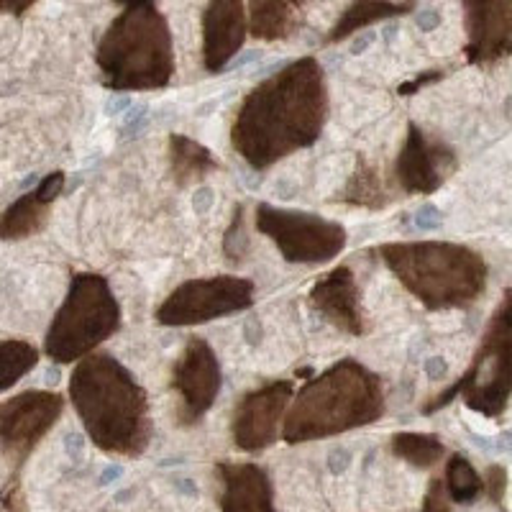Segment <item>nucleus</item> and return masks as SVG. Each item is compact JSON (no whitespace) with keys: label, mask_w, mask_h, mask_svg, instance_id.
<instances>
[{"label":"nucleus","mask_w":512,"mask_h":512,"mask_svg":"<svg viewBox=\"0 0 512 512\" xmlns=\"http://www.w3.org/2000/svg\"><path fill=\"white\" fill-rule=\"evenodd\" d=\"M331 98L326 72L315 57H300L246 93L231 123V146L251 169L264 172L300 149H310L326 128Z\"/></svg>","instance_id":"obj_1"},{"label":"nucleus","mask_w":512,"mask_h":512,"mask_svg":"<svg viewBox=\"0 0 512 512\" xmlns=\"http://www.w3.org/2000/svg\"><path fill=\"white\" fill-rule=\"evenodd\" d=\"M70 400L90 443L103 454L136 459L152 441L149 397L116 356L93 351L77 361Z\"/></svg>","instance_id":"obj_2"},{"label":"nucleus","mask_w":512,"mask_h":512,"mask_svg":"<svg viewBox=\"0 0 512 512\" xmlns=\"http://www.w3.org/2000/svg\"><path fill=\"white\" fill-rule=\"evenodd\" d=\"M384 408L379 374L356 359H341L297 390L282 425V441L297 446L367 428L382 418Z\"/></svg>","instance_id":"obj_3"},{"label":"nucleus","mask_w":512,"mask_h":512,"mask_svg":"<svg viewBox=\"0 0 512 512\" xmlns=\"http://www.w3.org/2000/svg\"><path fill=\"white\" fill-rule=\"evenodd\" d=\"M377 256L423 308L466 310L487 290L484 256L454 241H392Z\"/></svg>","instance_id":"obj_4"},{"label":"nucleus","mask_w":512,"mask_h":512,"mask_svg":"<svg viewBox=\"0 0 512 512\" xmlns=\"http://www.w3.org/2000/svg\"><path fill=\"white\" fill-rule=\"evenodd\" d=\"M103 85L113 93L167 88L175 77V44L157 3H128L95 47Z\"/></svg>","instance_id":"obj_5"},{"label":"nucleus","mask_w":512,"mask_h":512,"mask_svg":"<svg viewBox=\"0 0 512 512\" xmlns=\"http://www.w3.org/2000/svg\"><path fill=\"white\" fill-rule=\"evenodd\" d=\"M454 400L489 420L505 415L512 400V287H507L489 318L472 364L451 387L423 402L420 413L433 415Z\"/></svg>","instance_id":"obj_6"},{"label":"nucleus","mask_w":512,"mask_h":512,"mask_svg":"<svg viewBox=\"0 0 512 512\" xmlns=\"http://www.w3.org/2000/svg\"><path fill=\"white\" fill-rule=\"evenodd\" d=\"M121 328V305L98 272L72 274L67 295L44 338V354L57 364H77Z\"/></svg>","instance_id":"obj_7"},{"label":"nucleus","mask_w":512,"mask_h":512,"mask_svg":"<svg viewBox=\"0 0 512 512\" xmlns=\"http://www.w3.org/2000/svg\"><path fill=\"white\" fill-rule=\"evenodd\" d=\"M256 231L267 236L282 259L290 264H326L336 259L349 244V233L341 223L315 216L308 210L256 205Z\"/></svg>","instance_id":"obj_8"},{"label":"nucleus","mask_w":512,"mask_h":512,"mask_svg":"<svg viewBox=\"0 0 512 512\" xmlns=\"http://www.w3.org/2000/svg\"><path fill=\"white\" fill-rule=\"evenodd\" d=\"M254 305V282L236 274L187 280L169 292L154 313L159 326L190 328L241 313Z\"/></svg>","instance_id":"obj_9"},{"label":"nucleus","mask_w":512,"mask_h":512,"mask_svg":"<svg viewBox=\"0 0 512 512\" xmlns=\"http://www.w3.org/2000/svg\"><path fill=\"white\" fill-rule=\"evenodd\" d=\"M223 372L218 354L205 338L192 336L177 356L169 390L175 392V420L182 428H192L208 415L221 395Z\"/></svg>","instance_id":"obj_10"},{"label":"nucleus","mask_w":512,"mask_h":512,"mask_svg":"<svg viewBox=\"0 0 512 512\" xmlns=\"http://www.w3.org/2000/svg\"><path fill=\"white\" fill-rule=\"evenodd\" d=\"M64 413V397L49 390H26L8 397L0 408L3 456L21 466L36 451Z\"/></svg>","instance_id":"obj_11"},{"label":"nucleus","mask_w":512,"mask_h":512,"mask_svg":"<svg viewBox=\"0 0 512 512\" xmlns=\"http://www.w3.org/2000/svg\"><path fill=\"white\" fill-rule=\"evenodd\" d=\"M459 169V157L438 136H431L418 123H408V134L392 164V185L402 195L428 198L441 190Z\"/></svg>","instance_id":"obj_12"},{"label":"nucleus","mask_w":512,"mask_h":512,"mask_svg":"<svg viewBox=\"0 0 512 512\" xmlns=\"http://www.w3.org/2000/svg\"><path fill=\"white\" fill-rule=\"evenodd\" d=\"M295 400V384L290 379L267 382L249 390L233 408L231 438L244 454H259L282 436L287 410Z\"/></svg>","instance_id":"obj_13"},{"label":"nucleus","mask_w":512,"mask_h":512,"mask_svg":"<svg viewBox=\"0 0 512 512\" xmlns=\"http://www.w3.org/2000/svg\"><path fill=\"white\" fill-rule=\"evenodd\" d=\"M464 57L474 67H492L512 57V0H461Z\"/></svg>","instance_id":"obj_14"},{"label":"nucleus","mask_w":512,"mask_h":512,"mask_svg":"<svg viewBox=\"0 0 512 512\" xmlns=\"http://www.w3.org/2000/svg\"><path fill=\"white\" fill-rule=\"evenodd\" d=\"M308 300L313 310H318L333 328L346 336L361 338L369 333V318L361 305L359 282L346 264H338L331 272L323 274L310 287Z\"/></svg>","instance_id":"obj_15"},{"label":"nucleus","mask_w":512,"mask_h":512,"mask_svg":"<svg viewBox=\"0 0 512 512\" xmlns=\"http://www.w3.org/2000/svg\"><path fill=\"white\" fill-rule=\"evenodd\" d=\"M249 36L246 0H208L203 11V67L221 72Z\"/></svg>","instance_id":"obj_16"},{"label":"nucleus","mask_w":512,"mask_h":512,"mask_svg":"<svg viewBox=\"0 0 512 512\" xmlns=\"http://www.w3.org/2000/svg\"><path fill=\"white\" fill-rule=\"evenodd\" d=\"M67 185V175L62 169L47 175L36 185V190L24 192L21 198L13 200L0 218V239L3 241H24L39 236L52 218V205L62 195Z\"/></svg>","instance_id":"obj_17"},{"label":"nucleus","mask_w":512,"mask_h":512,"mask_svg":"<svg viewBox=\"0 0 512 512\" xmlns=\"http://www.w3.org/2000/svg\"><path fill=\"white\" fill-rule=\"evenodd\" d=\"M221 512H274V492L267 472L249 461H218Z\"/></svg>","instance_id":"obj_18"},{"label":"nucleus","mask_w":512,"mask_h":512,"mask_svg":"<svg viewBox=\"0 0 512 512\" xmlns=\"http://www.w3.org/2000/svg\"><path fill=\"white\" fill-rule=\"evenodd\" d=\"M308 0H246L249 34L256 41H285L300 29Z\"/></svg>","instance_id":"obj_19"},{"label":"nucleus","mask_w":512,"mask_h":512,"mask_svg":"<svg viewBox=\"0 0 512 512\" xmlns=\"http://www.w3.org/2000/svg\"><path fill=\"white\" fill-rule=\"evenodd\" d=\"M167 159H169V177L177 187H190L200 185L205 177L221 169L208 146L200 141L190 139L185 134H169L167 139Z\"/></svg>","instance_id":"obj_20"},{"label":"nucleus","mask_w":512,"mask_h":512,"mask_svg":"<svg viewBox=\"0 0 512 512\" xmlns=\"http://www.w3.org/2000/svg\"><path fill=\"white\" fill-rule=\"evenodd\" d=\"M395 190L387 182V177L379 172L377 164L369 162L367 157L356 159V167L351 177L346 180L344 190L338 192L333 203L349 205V208L361 210H382L390 203H395Z\"/></svg>","instance_id":"obj_21"},{"label":"nucleus","mask_w":512,"mask_h":512,"mask_svg":"<svg viewBox=\"0 0 512 512\" xmlns=\"http://www.w3.org/2000/svg\"><path fill=\"white\" fill-rule=\"evenodd\" d=\"M415 8V0H351L344 13L336 18V24L326 34V44H338L349 36L369 29V26L387 21V18L405 16Z\"/></svg>","instance_id":"obj_22"},{"label":"nucleus","mask_w":512,"mask_h":512,"mask_svg":"<svg viewBox=\"0 0 512 512\" xmlns=\"http://www.w3.org/2000/svg\"><path fill=\"white\" fill-rule=\"evenodd\" d=\"M390 446L397 459L415 466V469H433L446 454V446L436 433H395Z\"/></svg>","instance_id":"obj_23"},{"label":"nucleus","mask_w":512,"mask_h":512,"mask_svg":"<svg viewBox=\"0 0 512 512\" xmlns=\"http://www.w3.org/2000/svg\"><path fill=\"white\" fill-rule=\"evenodd\" d=\"M443 484H446L451 502H459V505H472L484 492V479L479 477L472 461L466 459L464 454H454L446 461Z\"/></svg>","instance_id":"obj_24"},{"label":"nucleus","mask_w":512,"mask_h":512,"mask_svg":"<svg viewBox=\"0 0 512 512\" xmlns=\"http://www.w3.org/2000/svg\"><path fill=\"white\" fill-rule=\"evenodd\" d=\"M39 364V349L24 338H3L0 344V390L8 392Z\"/></svg>","instance_id":"obj_25"},{"label":"nucleus","mask_w":512,"mask_h":512,"mask_svg":"<svg viewBox=\"0 0 512 512\" xmlns=\"http://www.w3.org/2000/svg\"><path fill=\"white\" fill-rule=\"evenodd\" d=\"M505 489H507V469L500 464L487 466L484 472V495L495 505L502 507V500H505Z\"/></svg>","instance_id":"obj_26"},{"label":"nucleus","mask_w":512,"mask_h":512,"mask_svg":"<svg viewBox=\"0 0 512 512\" xmlns=\"http://www.w3.org/2000/svg\"><path fill=\"white\" fill-rule=\"evenodd\" d=\"M420 512H451V497H448L443 477L431 479L428 492H425L423 497V507H420Z\"/></svg>","instance_id":"obj_27"},{"label":"nucleus","mask_w":512,"mask_h":512,"mask_svg":"<svg viewBox=\"0 0 512 512\" xmlns=\"http://www.w3.org/2000/svg\"><path fill=\"white\" fill-rule=\"evenodd\" d=\"M241 226H244V208L236 205L233 208V218H231V226L226 231V239H223V249H226V256L231 262H236L241 256L239 249V241H244V233H241Z\"/></svg>","instance_id":"obj_28"},{"label":"nucleus","mask_w":512,"mask_h":512,"mask_svg":"<svg viewBox=\"0 0 512 512\" xmlns=\"http://www.w3.org/2000/svg\"><path fill=\"white\" fill-rule=\"evenodd\" d=\"M3 512H29L18 472H13L11 477L6 479V487H3Z\"/></svg>","instance_id":"obj_29"},{"label":"nucleus","mask_w":512,"mask_h":512,"mask_svg":"<svg viewBox=\"0 0 512 512\" xmlns=\"http://www.w3.org/2000/svg\"><path fill=\"white\" fill-rule=\"evenodd\" d=\"M443 75H446V72H443V70L420 72V75H415L410 82H402L400 88H397V95H415V93H420V90L428 88V85H433V82L443 80Z\"/></svg>","instance_id":"obj_30"},{"label":"nucleus","mask_w":512,"mask_h":512,"mask_svg":"<svg viewBox=\"0 0 512 512\" xmlns=\"http://www.w3.org/2000/svg\"><path fill=\"white\" fill-rule=\"evenodd\" d=\"M36 3H39V0H0V11L6 13V16L24 18Z\"/></svg>","instance_id":"obj_31"},{"label":"nucleus","mask_w":512,"mask_h":512,"mask_svg":"<svg viewBox=\"0 0 512 512\" xmlns=\"http://www.w3.org/2000/svg\"><path fill=\"white\" fill-rule=\"evenodd\" d=\"M116 6H128V3H157V0H113Z\"/></svg>","instance_id":"obj_32"}]
</instances>
